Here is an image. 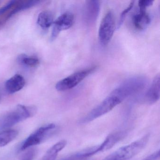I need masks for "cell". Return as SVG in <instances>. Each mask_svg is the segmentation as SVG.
<instances>
[{
    "instance_id": "cell-4",
    "label": "cell",
    "mask_w": 160,
    "mask_h": 160,
    "mask_svg": "<svg viewBox=\"0 0 160 160\" xmlns=\"http://www.w3.org/2000/svg\"><path fill=\"white\" fill-rule=\"evenodd\" d=\"M115 23L114 13L108 11L102 19L98 31L99 42L102 45L106 46L111 41L116 28Z\"/></svg>"
},
{
    "instance_id": "cell-2",
    "label": "cell",
    "mask_w": 160,
    "mask_h": 160,
    "mask_svg": "<svg viewBox=\"0 0 160 160\" xmlns=\"http://www.w3.org/2000/svg\"><path fill=\"white\" fill-rule=\"evenodd\" d=\"M36 107L18 105L15 108L0 117V129H7L31 118L37 112Z\"/></svg>"
},
{
    "instance_id": "cell-1",
    "label": "cell",
    "mask_w": 160,
    "mask_h": 160,
    "mask_svg": "<svg viewBox=\"0 0 160 160\" xmlns=\"http://www.w3.org/2000/svg\"><path fill=\"white\" fill-rule=\"evenodd\" d=\"M132 90L123 82L117 87L97 106L84 117L81 123L90 122L105 114L120 104L125 99L132 95Z\"/></svg>"
},
{
    "instance_id": "cell-21",
    "label": "cell",
    "mask_w": 160,
    "mask_h": 160,
    "mask_svg": "<svg viewBox=\"0 0 160 160\" xmlns=\"http://www.w3.org/2000/svg\"><path fill=\"white\" fill-rule=\"evenodd\" d=\"M160 157V150H158L142 160H158Z\"/></svg>"
},
{
    "instance_id": "cell-8",
    "label": "cell",
    "mask_w": 160,
    "mask_h": 160,
    "mask_svg": "<svg viewBox=\"0 0 160 160\" xmlns=\"http://www.w3.org/2000/svg\"><path fill=\"white\" fill-rule=\"evenodd\" d=\"M100 10V2L98 1L86 2L84 11V20L87 25L91 26L97 20Z\"/></svg>"
},
{
    "instance_id": "cell-6",
    "label": "cell",
    "mask_w": 160,
    "mask_h": 160,
    "mask_svg": "<svg viewBox=\"0 0 160 160\" xmlns=\"http://www.w3.org/2000/svg\"><path fill=\"white\" fill-rule=\"evenodd\" d=\"M74 16L71 12H66L60 16L54 22L50 40L54 41L61 32L70 28L73 25Z\"/></svg>"
},
{
    "instance_id": "cell-3",
    "label": "cell",
    "mask_w": 160,
    "mask_h": 160,
    "mask_svg": "<svg viewBox=\"0 0 160 160\" xmlns=\"http://www.w3.org/2000/svg\"><path fill=\"white\" fill-rule=\"evenodd\" d=\"M96 68V66H92L73 73L58 81L56 85V89L60 92L72 89L94 72Z\"/></svg>"
},
{
    "instance_id": "cell-11",
    "label": "cell",
    "mask_w": 160,
    "mask_h": 160,
    "mask_svg": "<svg viewBox=\"0 0 160 160\" xmlns=\"http://www.w3.org/2000/svg\"><path fill=\"white\" fill-rule=\"evenodd\" d=\"M26 85L24 77L20 74H15L5 83V88L9 93L12 94L21 90Z\"/></svg>"
},
{
    "instance_id": "cell-5",
    "label": "cell",
    "mask_w": 160,
    "mask_h": 160,
    "mask_svg": "<svg viewBox=\"0 0 160 160\" xmlns=\"http://www.w3.org/2000/svg\"><path fill=\"white\" fill-rule=\"evenodd\" d=\"M56 128V125L54 123H50L40 127L24 141L21 145L20 150H25L32 146L41 144L54 132Z\"/></svg>"
},
{
    "instance_id": "cell-22",
    "label": "cell",
    "mask_w": 160,
    "mask_h": 160,
    "mask_svg": "<svg viewBox=\"0 0 160 160\" xmlns=\"http://www.w3.org/2000/svg\"><path fill=\"white\" fill-rule=\"evenodd\" d=\"M103 160H118L117 157H116L115 154H114V152H112L111 154L108 155V156H107Z\"/></svg>"
},
{
    "instance_id": "cell-17",
    "label": "cell",
    "mask_w": 160,
    "mask_h": 160,
    "mask_svg": "<svg viewBox=\"0 0 160 160\" xmlns=\"http://www.w3.org/2000/svg\"><path fill=\"white\" fill-rule=\"evenodd\" d=\"M134 2L135 1H133L131 2L130 4H129V5H128V7H127L126 9H124V10L120 14V16L119 20L118 25H117V29H119L121 27L122 24H123L124 20H125L126 16L128 14L129 12H130L131 10L132 9L134 4Z\"/></svg>"
},
{
    "instance_id": "cell-15",
    "label": "cell",
    "mask_w": 160,
    "mask_h": 160,
    "mask_svg": "<svg viewBox=\"0 0 160 160\" xmlns=\"http://www.w3.org/2000/svg\"><path fill=\"white\" fill-rule=\"evenodd\" d=\"M18 134L16 130H8L0 132V148L4 147L14 140Z\"/></svg>"
},
{
    "instance_id": "cell-19",
    "label": "cell",
    "mask_w": 160,
    "mask_h": 160,
    "mask_svg": "<svg viewBox=\"0 0 160 160\" xmlns=\"http://www.w3.org/2000/svg\"><path fill=\"white\" fill-rule=\"evenodd\" d=\"M36 151L35 149H31L29 150L27 152L25 153L23 156L22 160H33Z\"/></svg>"
},
{
    "instance_id": "cell-20",
    "label": "cell",
    "mask_w": 160,
    "mask_h": 160,
    "mask_svg": "<svg viewBox=\"0 0 160 160\" xmlns=\"http://www.w3.org/2000/svg\"><path fill=\"white\" fill-rule=\"evenodd\" d=\"M153 2L152 0H140L138 2V7L139 8L147 9V7L153 4Z\"/></svg>"
},
{
    "instance_id": "cell-12",
    "label": "cell",
    "mask_w": 160,
    "mask_h": 160,
    "mask_svg": "<svg viewBox=\"0 0 160 160\" xmlns=\"http://www.w3.org/2000/svg\"><path fill=\"white\" fill-rule=\"evenodd\" d=\"M67 145V141L62 140L53 145L46 152L41 160H56L59 152Z\"/></svg>"
},
{
    "instance_id": "cell-14",
    "label": "cell",
    "mask_w": 160,
    "mask_h": 160,
    "mask_svg": "<svg viewBox=\"0 0 160 160\" xmlns=\"http://www.w3.org/2000/svg\"><path fill=\"white\" fill-rule=\"evenodd\" d=\"M41 1H17L15 7L14 9L11 12L8 16L7 19L12 17L14 15L16 14L17 13L21 11H25L27 9H29L31 7L35 6L37 4H39Z\"/></svg>"
},
{
    "instance_id": "cell-16",
    "label": "cell",
    "mask_w": 160,
    "mask_h": 160,
    "mask_svg": "<svg viewBox=\"0 0 160 160\" xmlns=\"http://www.w3.org/2000/svg\"><path fill=\"white\" fill-rule=\"evenodd\" d=\"M18 62L20 64L27 67H35L40 63V61L37 58L29 57L25 54H21L18 58Z\"/></svg>"
},
{
    "instance_id": "cell-9",
    "label": "cell",
    "mask_w": 160,
    "mask_h": 160,
    "mask_svg": "<svg viewBox=\"0 0 160 160\" xmlns=\"http://www.w3.org/2000/svg\"><path fill=\"white\" fill-rule=\"evenodd\" d=\"M160 75L157 74L153 79L144 97L145 102L152 104L157 102L160 98Z\"/></svg>"
},
{
    "instance_id": "cell-10",
    "label": "cell",
    "mask_w": 160,
    "mask_h": 160,
    "mask_svg": "<svg viewBox=\"0 0 160 160\" xmlns=\"http://www.w3.org/2000/svg\"><path fill=\"white\" fill-rule=\"evenodd\" d=\"M132 21L137 29L143 30L150 24L151 18L146 9L139 8V12L133 16Z\"/></svg>"
},
{
    "instance_id": "cell-13",
    "label": "cell",
    "mask_w": 160,
    "mask_h": 160,
    "mask_svg": "<svg viewBox=\"0 0 160 160\" xmlns=\"http://www.w3.org/2000/svg\"><path fill=\"white\" fill-rule=\"evenodd\" d=\"M53 14L48 11H43L39 14L37 18V24L42 28L46 29L53 24Z\"/></svg>"
},
{
    "instance_id": "cell-7",
    "label": "cell",
    "mask_w": 160,
    "mask_h": 160,
    "mask_svg": "<svg viewBox=\"0 0 160 160\" xmlns=\"http://www.w3.org/2000/svg\"><path fill=\"white\" fill-rule=\"evenodd\" d=\"M123 136V132H115L107 137L103 142L97 147L89 149L88 156H91L99 152L105 151L114 147L120 141Z\"/></svg>"
},
{
    "instance_id": "cell-18",
    "label": "cell",
    "mask_w": 160,
    "mask_h": 160,
    "mask_svg": "<svg viewBox=\"0 0 160 160\" xmlns=\"http://www.w3.org/2000/svg\"><path fill=\"white\" fill-rule=\"evenodd\" d=\"M17 1H11L8 2L6 5L3 6L0 9V15L3 14L4 13L6 12L7 11L10 10L11 8H12L16 4Z\"/></svg>"
}]
</instances>
